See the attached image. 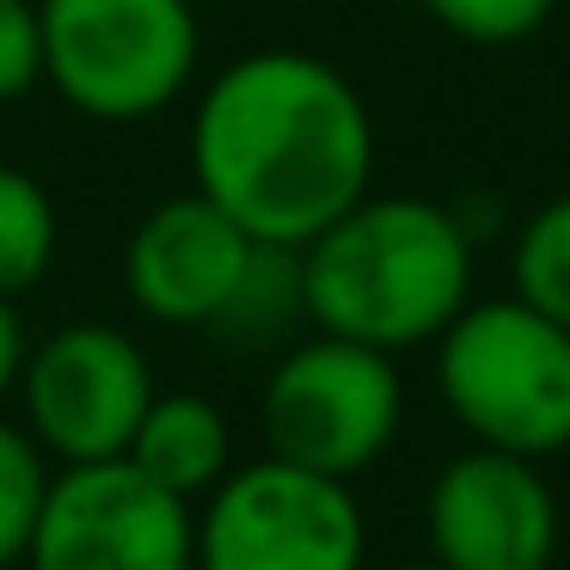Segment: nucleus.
Instances as JSON below:
<instances>
[{
  "mask_svg": "<svg viewBox=\"0 0 570 570\" xmlns=\"http://www.w3.org/2000/svg\"><path fill=\"white\" fill-rule=\"evenodd\" d=\"M43 87L92 124H148L203 56L190 0H38Z\"/></svg>",
  "mask_w": 570,
  "mask_h": 570,
  "instance_id": "nucleus-4",
  "label": "nucleus"
},
{
  "mask_svg": "<svg viewBox=\"0 0 570 570\" xmlns=\"http://www.w3.org/2000/svg\"><path fill=\"white\" fill-rule=\"evenodd\" d=\"M258 239L215 209L203 190L154 203L124 246V288L160 325H227L246 276L258 264Z\"/></svg>",
  "mask_w": 570,
  "mask_h": 570,
  "instance_id": "nucleus-10",
  "label": "nucleus"
},
{
  "mask_svg": "<svg viewBox=\"0 0 570 570\" xmlns=\"http://www.w3.org/2000/svg\"><path fill=\"white\" fill-rule=\"evenodd\" d=\"M31 570H197L190 497L154 484L136 460H80L43 491Z\"/></svg>",
  "mask_w": 570,
  "mask_h": 570,
  "instance_id": "nucleus-7",
  "label": "nucleus"
},
{
  "mask_svg": "<svg viewBox=\"0 0 570 570\" xmlns=\"http://www.w3.org/2000/svg\"><path fill=\"white\" fill-rule=\"evenodd\" d=\"M62 246L56 197L19 166H0V295L19 301L50 276Z\"/></svg>",
  "mask_w": 570,
  "mask_h": 570,
  "instance_id": "nucleus-12",
  "label": "nucleus"
},
{
  "mask_svg": "<svg viewBox=\"0 0 570 570\" xmlns=\"http://www.w3.org/2000/svg\"><path fill=\"white\" fill-rule=\"evenodd\" d=\"M19 368H26V325H19V307L0 295V399L19 386Z\"/></svg>",
  "mask_w": 570,
  "mask_h": 570,
  "instance_id": "nucleus-17",
  "label": "nucleus"
},
{
  "mask_svg": "<svg viewBox=\"0 0 570 570\" xmlns=\"http://www.w3.org/2000/svg\"><path fill=\"white\" fill-rule=\"evenodd\" d=\"M154 393L160 386L141 344L99 320L50 332L38 350H26V368H19L26 430L62 466L129 454V435Z\"/></svg>",
  "mask_w": 570,
  "mask_h": 570,
  "instance_id": "nucleus-8",
  "label": "nucleus"
},
{
  "mask_svg": "<svg viewBox=\"0 0 570 570\" xmlns=\"http://www.w3.org/2000/svg\"><path fill=\"white\" fill-rule=\"evenodd\" d=\"M558 497L540 460L479 448L454 454L423 497V533L442 570H552Z\"/></svg>",
  "mask_w": 570,
  "mask_h": 570,
  "instance_id": "nucleus-9",
  "label": "nucleus"
},
{
  "mask_svg": "<svg viewBox=\"0 0 570 570\" xmlns=\"http://www.w3.org/2000/svg\"><path fill=\"white\" fill-rule=\"evenodd\" d=\"M509 295L533 313L570 325V190L546 197L509 246Z\"/></svg>",
  "mask_w": 570,
  "mask_h": 570,
  "instance_id": "nucleus-13",
  "label": "nucleus"
},
{
  "mask_svg": "<svg viewBox=\"0 0 570 570\" xmlns=\"http://www.w3.org/2000/svg\"><path fill=\"white\" fill-rule=\"evenodd\" d=\"M301 313L368 350L435 344L472 301V234L435 197H362L295 252Z\"/></svg>",
  "mask_w": 570,
  "mask_h": 570,
  "instance_id": "nucleus-2",
  "label": "nucleus"
},
{
  "mask_svg": "<svg viewBox=\"0 0 570 570\" xmlns=\"http://www.w3.org/2000/svg\"><path fill=\"white\" fill-rule=\"evenodd\" d=\"M43 491H50L43 448L31 442V430L0 423V570L26 564L31 533H38V515H43Z\"/></svg>",
  "mask_w": 570,
  "mask_h": 570,
  "instance_id": "nucleus-14",
  "label": "nucleus"
},
{
  "mask_svg": "<svg viewBox=\"0 0 570 570\" xmlns=\"http://www.w3.org/2000/svg\"><path fill=\"white\" fill-rule=\"evenodd\" d=\"M43 87V26L38 0H0V105Z\"/></svg>",
  "mask_w": 570,
  "mask_h": 570,
  "instance_id": "nucleus-16",
  "label": "nucleus"
},
{
  "mask_svg": "<svg viewBox=\"0 0 570 570\" xmlns=\"http://www.w3.org/2000/svg\"><path fill=\"white\" fill-rule=\"evenodd\" d=\"M423 13L460 43L509 50V43H528L552 26L558 0H423Z\"/></svg>",
  "mask_w": 570,
  "mask_h": 570,
  "instance_id": "nucleus-15",
  "label": "nucleus"
},
{
  "mask_svg": "<svg viewBox=\"0 0 570 570\" xmlns=\"http://www.w3.org/2000/svg\"><path fill=\"white\" fill-rule=\"evenodd\" d=\"M154 484L178 497H209L234 466V430H227L222 405L203 393H154L141 411L129 454Z\"/></svg>",
  "mask_w": 570,
  "mask_h": 570,
  "instance_id": "nucleus-11",
  "label": "nucleus"
},
{
  "mask_svg": "<svg viewBox=\"0 0 570 570\" xmlns=\"http://www.w3.org/2000/svg\"><path fill=\"white\" fill-rule=\"evenodd\" d=\"M190 190L258 246L301 252L374 190V117L344 68L307 50L234 56L190 111Z\"/></svg>",
  "mask_w": 570,
  "mask_h": 570,
  "instance_id": "nucleus-1",
  "label": "nucleus"
},
{
  "mask_svg": "<svg viewBox=\"0 0 570 570\" xmlns=\"http://www.w3.org/2000/svg\"><path fill=\"white\" fill-rule=\"evenodd\" d=\"M258 423L276 460L325 472V479H356L393 448L405 423L399 362L356 337L320 332L271 368Z\"/></svg>",
  "mask_w": 570,
  "mask_h": 570,
  "instance_id": "nucleus-5",
  "label": "nucleus"
},
{
  "mask_svg": "<svg viewBox=\"0 0 570 570\" xmlns=\"http://www.w3.org/2000/svg\"><path fill=\"white\" fill-rule=\"evenodd\" d=\"M368 521L350 479L264 454L227 466L197 515V570H362Z\"/></svg>",
  "mask_w": 570,
  "mask_h": 570,
  "instance_id": "nucleus-6",
  "label": "nucleus"
},
{
  "mask_svg": "<svg viewBox=\"0 0 570 570\" xmlns=\"http://www.w3.org/2000/svg\"><path fill=\"white\" fill-rule=\"evenodd\" d=\"M442 405L479 448L552 460L570 448V325L515 295H472L435 337Z\"/></svg>",
  "mask_w": 570,
  "mask_h": 570,
  "instance_id": "nucleus-3",
  "label": "nucleus"
},
{
  "mask_svg": "<svg viewBox=\"0 0 570 570\" xmlns=\"http://www.w3.org/2000/svg\"><path fill=\"white\" fill-rule=\"evenodd\" d=\"M399 570H442V564H435V558H423V564H399Z\"/></svg>",
  "mask_w": 570,
  "mask_h": 570,
  "instance_id": "nucleus-18",
  "label": "nucleus"
}]
</instances>
